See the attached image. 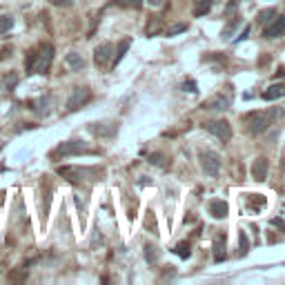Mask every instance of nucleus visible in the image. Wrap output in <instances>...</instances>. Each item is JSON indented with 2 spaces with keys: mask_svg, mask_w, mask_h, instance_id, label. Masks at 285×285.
Returning a JSON list of instances; mask_svg holds the SVG:
<instances>
[{
  "mask_svg": "<svg viewBox=\"0 0 285 285\" xmlns=\"http://www.w3.org/2000/svg\"><path fill=\"white\" fill-rule=\"evenodd\" d=\"M276 116H278L276 109H270V112H250L243 120H245L247 129H250L252 134H263V132L272 125V120H274Z\"/></svg>",
  "mask_w": 285,
  "mask_h": 285,
  "instance_id": "obj_1",
  "label": "nucleus"
},
{
  "mask_svg": "<svg viewBox=\"0 0 285 285\" xmlns=\"http://www.w3.org/2000/svg\"><path fill=\"white\" fill-rule=\"evenodd\" d=\"M54 63V45L42 42L36 47V65H34V74H47Z\"/></svg>",
  "mask_w": 285,
  "mask_h": 285,
  "instance_id": "obj_2",
  "label": "nucleus"
},
{
  "mask_svg": "<svg viewBox=\"0 0 285 285\" xmlns=\"http://www.w3.org/2000/svg\"><path fill=\"white\" fill-rule=\"evenodd\" d=\"M76 154H96L94 149H89L87 145L83 141H67L63 145H58L56 149H54V159H58V156H76Z\"/></svg>",
  "mask_w": 285,
  "mask_h": 285,
  "instance_id": "obj_3",
  "label": "nucleus"
},
{
  "mask_svg": "<svg viewBox=\"0 0 285 285\" xmlns=\"http://www.w3.org/2000/svg\"><path fill=\"white\" fill-rule=\"evenodd\" d=\"M203 127L210 132L212 136H216L218 141H223V143H227L229 138H232V125H229L227 120H223V118H218V120H205Z\"/></svg>",
  "mask_w": 285,
  "mask_h": 285,
  "instance_id": "obj_4",
  "label": "nucleus"
},
{
  "mask_svg": "<svg viewBox=\"0 0 285 285\" xmlns=\"http://www.w3.org/2000/svg\"><path fill=\"white\" fill-rule=\"evenodd\" d=\"M198 159H201V167L208 176H216V174L221 172V156H218V151L205 149V151H201Z\"/></svg>",
  "mask_w": 285,
  "mask_h": 285,
  "instance_id": "obj_5",
  "label": "nucleus"
},
{
  "mask_svg": "<svg viewBox=\"0 0 285 285\" xmlns=\"http://www.w3.org/2000/svg\"><path fill=\"white\" fill-rule=\"evenodd\" d=\"M89 98H92V92H89L87 87H76L74 92H71L69 100H67V112H76V109H81L83 105H87Z\"/></svg>",
  "mask_w": 285,
  "mask_h": 285,
  "instance_id": "obj_6",
  "label": "nucleus"
},
{
  "mask_svg": "<svg viewBox=\"0 0 285 285\" xmlns=\"http://www.w3.org/2000/svg\"><path fill=\"white\" fill-rule=\"evenodd\" d=\"M112 58H114V45L112 42H102V45H98L94 49V60H96L98 67H105Z\"/></svg>",
  "mask_w": 285,
  "mask_h": 285,
  "instance_id": "obj_7",
  "label": "nucleus"
},
{
  "mask_svg": "<svg viewBox=\"0 0 285 285\" xmlns=\"http://www.w3.org/2000/svg\"><path fill=\"white\" fill-rule=\"evenodd\" d=\"M58 174L63 178L71 180V183H78V180H83L87 174H92V169H81V167H58Z\"/></svg>",
  "mask_w": 285,
  "mask_h": 285,
  "instance_id": "obj_8",
  "label": "nucleus"
},
{
  "mask_svg": "<svg viewBox=\"0 0 285 285\" xmlns=\"http://www.w3.org/2000/svg\"><path fill=\"white\" fill-rule=\"evenodd\" d=\"M208 212L214 218H225L227 212H229V205L223 201V198H212V201L208 203Z\"/></svg>",
  "mask_w": 285,
  "mask_h": 285,
  "instance_id": "obj_9",
  "label": "nucleus"
},
{
  "mask_svg": "<svg viewBox=\"0 0 285 285\" xmlns=\"http://www.w3.org/2000/svg\"><path fill=\"white\" fill-rule=\"evenodd\" d=\"M283 32H285V16H276L274 22L265 27L263 36L265 38H278V36H283Z\"/></svg>",
  "mask_w": 285,
  "mask_h": 285,
  "instance_id": "obj_10",
  "label": "nucleus"
},
{
  "mask_svg": "<svg viewBox=\"0 0 285 285\" xmlns=\"http://www.w3.org/2000/svg\"><path fill=\"white\" fill-rule=\"evenodd\" d=\"M252 176H254V180H265L268 178V159H256L252 163Z\"/></svg>",
  "mask_w": 285,
  "mask_h": 285,
  "instance_id": "obj_11",
  "label": "nucleus"
},
{
  "mask_svg": "<svg viewBox=\"0 0 285 285\" xmlns=\"http://www.w3.org/2000/svg\"><path fill=\"white\" fill-rule=\"evenodd\" d=\"M283 96H285V85L276 83V85H270L263 92V100H276V98H283Z\"/></svg>",
  "mask_w": 285,
  "mask_h": 285,
  "instance_id": "obj_12",
  "label": "nucleus"
},
{
  "mask_svg": "<svg viewBox=\"0 0 285 285\" xmlns=\"http://www.w3.org/2000/svg\"><path fill=\"white\" fill-rule=\"evenodd\" d=\"M229 105H232V98H229V96H216V98H212L208 105H203V107L216 109V112H223V109H229Z\"/></svg>",
  "mask_w": 285,
  "mask_h": 285,
  "instance_id": "obj_13",
  "label": "nucleus"
},
{
  "mask_svg": "<svg viewBox=\"0 0 285 285\" xmlns=\"http://www.w3.org/2000/svg\"><path fill=\"white\" fill-rule=\"evenodd\" d=\"M65 63H67V67H69L71 71H81V69L85 67V60H83V56H81V54H76V51L67 54Z\"/></svg>",
  "mask_w": 285,
  "mask_h": 285,
  "instance_id": "obj_14",
  "label": "nucleus"
},
{
  "mask_svg": "<svg viewBox=\"0 0 285 285\" xmlns=\"http://www.w3.org/2000/svg\"><path fill=\"white\" fill-rule=\"evenodd\" d=\"M214 261L216 263L225 261V239L223 236H216V241H214Z\"/></svg>",
  "mask_w": 285,
  "mask_h": 285,
  "instance_id": "obj_15",
  "label": "nucleus"
},
{
  "mask_svg": "<svg viewBox=\"0 0 285 285\" xmlns=\"http://www.w3.org/2000/svg\"><path fill=\"white\" fill-rule=\"evenodd\" d=\"M247 208H250L252 212H258V210H263L265 208V196L263 194H250V196H247Z\"/></svg>",
  "mask_w": 285,
  "mask_h": 285,
  "instance_id": "obj_16",
  "label": "nucleus"
},
{
  "mask_svg": "<svg viewBox=\"0 0 285 285\" xmlns=\"http://www.w3.org/2000/svg\"><path fill=\"white\" fill-rule=\"evenodd\" d=\"M129 45H132V40L129 38H125V40H120V45H118V51L114 54V58H112V65L116 67V65L123 60V56L127 54V49H129Z\"/></svg>",
  "mask_w": 285,
  "mask_h": 285,
  "instance_id": "obj_17",
  "label": "nucleus"
},
{
  "mask_svg": "<svg viewBox=\"0 0 285 285\" xmlns=\"http://www.w3.org/2000/svg\"><path fill=\"white\" fill-rule=\"evenodd\" d=\"M89 132H92V134H96V136H112L114 132H116V127H109V129H105V127H100L98 123H92L89 125Z\"/></svg>",
  "mask_w": 285,
  "mask_h": 285,
  "instance_id": "obj_18",
  "label": "nucleus"
},
{
  "mask_svg": "<svg viewBox=\"0 0 285 285\" xmlns=\"http://www.w3.org/2000/svg\"><path fill=\"white\" fill-rule=\"evenodd\" d=\"M145 261L154 265L156 261H159V247H156V245H151V243L145 245Z\"/></svg>",
  "mask_w": 285,
  "mask_h": 285,
  "instance_id": "obj_19",
  "label": "nucleus"
},
{
  "mask_svg": "<svg viewBox=\"0 0 285 285\" xmlns=\"http://www.w3.org/2000/svg\"><path fill=\"white\" fill-rule=\"evenodd\" d=\"M210 9H212V0H198V3H196V7H194V16H196V18H201V16L208 14Z\"/></svg>",
  "mask_w": 285,
  "mask_h": 285,
  "instance_id": "obj_20",
  "label": "nucleus"
},
{
  "mask_svg": "<svg viewBox=\"0 0 285 285\" xmlns=\"http://www.w3.org/2000/svg\"><path fill=\"white\" fill-rule=\"evenodd\" d=\"M258 25H268L270 20H274L276 18V9H263V11H258Z\"/></svg>",
  "mask_w": 285,
  "mask_h": 285,
  "instance_id": "obj_21",
  "label": "nucleus"
},
{
  "mask_svg": "<svg viewBox=\"0 0 285 285\" xmlns=\"http://www.w3.org/2000/svg\"><path fill=\"white\" fill-rule=\"evenodd\" d=\"M247 252H250V239H247L245 232H239V254L245 256Z\"/></svg>",
  "mask_w": 285,
  "mask_h": 285,
  "instance_id": "obj_22",
  "label": "nucleus"
},
{
  "mask_svg": "<svg viewBox=\"0 0 285 285\" xmlns=\"http://www.w3.org/2000/svg\"><path fill=\"white\" fill-rule=\"evenodd\" d=\"M239 25H241V18H232V20H229L227 25L223 27V34L221 36H223V38H229V36L236 32V27H239Z\"/></svg>",
  "mask_w": 285,
  "mask_h": 285,
  "instance_id": "obj_23",
  "label": "nucleus"
},
{
  "mask_svg": "<svg viewBox=\"0 0 285 285\" xmlns=\"http://www.w3.org/2000/svg\"><path fill=\"white\" fill-rule=\"evenodd\" d=\"M16 85H18V74H14V71H9V74L3 78V89H7V92H11V89H14Z\"/></svg>",
  "mask_w": 285,
  "mask_h": 285,
  "instance_id": "obj_24",
  "label": "nucleus"
},
{
  "mask_svg": "<svg viewBox=\"0 0 285 285\" xmlns=\"http://www.w3.org/2000/svg\"><path fill=\"white\" fill-rule=\"evenodd\" d=\"M11 27H14V18L11 16H0V36H5Z\"/></svg>",
  "mask_w": 285,
  "mask_h": 285,
  "instance_id": "obj_25",
  "label": "nucleus"
},
{
  "mask_svg": "<svg viewBox=\"0 0 285 285\" xmlns=\"http://www.w3.org/2000/svg\"><path fill=\"white\" fill-rule=\"evenodd\" d=\"M34 65H36V49L29 51L27 58H25V71L27 74H34Z\"/></svg>",
  "mask_w": 285,
  "mask_h": 285,
  "instance_id": "obj_26",
  "label": "nucleus"
},
{
  "mask_svg": "<svg viewBox=\"0 0 285 285\" xmlns=\"http://www.w3.org/2000/svg\"><path fill=\"white\" fill-rule=\"evenodd\" d=\"M174 252H176L180 258H190L192 256V250H190V245L187 243H178L176 247H174Z\"/></svg>",
  "mask_w": 285,
  "mask_h": 285,
  "instance_id": "obj_27",
  "label": "nucleus"
},
{
  "mask_svg": "<svg viewBox=\"0 0 285 285\" xmlns=\"http://www.w3.org/2000/svg\"><path fill=\"white\" fill-rule=\"evenodd\" d=\"M187 32V22H178V25H172L167 29V36H178V34H183Z\"/></svg>",
  "mask_w": 285,
  "mask_h": 285,
  "instance_id": "obj_28",
  "label": "nucleus"
},
{
  "mask_svg": "<svg viewBox=\"0 0 285 285\" xmlns=\"http://www.w3.org/2000/svg\"><path fill=\"white\" fill-rule=\"evenodd\" d=\"M123 7H132V9H141L143 7V0H118Z\"/></svg>",
  "mask_w": 285,
  "mask_h": 285,
  "instance_id": "obj_29",
  "label": "nucleus"
},
{
  "mask_svg": "<svg viewBox=\"0 0 285 285\" xmlns=\"http://www.w3.org/2000/svg\"><path fill=\"white\" fill-rule=\"evenodd\" d=\"M236 7H239V3H236V0H229V3L225 5V9H223V14H225V16H232L234 11H236Z\"/></svg>",
  "mask_w": 285,
  "mask_h": 285,
  "instance_id": "obj_30",
  "label": "nucleus"
},
{
  "mask_svg": "<svg viewBox=\"0 0 285 285\" xmlns=\"http://www.w3.org/2000/svg\"><path fill=\"white\" fill-rule=\"evenodd\" d=\"M149 163H154V165H159V167H165V161H163L161 154H151L149 156Z\"/></svg>",
  "mask_w": 285,
  "mask_h": 285,
  "instance_id": "obj_31",
  "label": "nucleus"
},
{
  "mask_svg": "<svg viewBox=\"0 0 285 285\" xmlns=\"http://www.w3.org/2000/svg\"><path fill=\"white\" fill-rule=\"evenodd\" d=\"M183 89H185V92H192V94L198 92V89H196V83H194V81H185V83H183Z\"/></svg>",
  "mask_w": 285,
  "mask_h": 285,
  "instance_id": "obj_32",
  "label": "nucleus"
},
{
  "mask_svg": "<svg viewBox=\"0 0 285 285\" xmlns=\"http://www.w3.org/2000/svg\"><path fill=\"white\" fill-rule=\"evenodd\" d=\"M159 32H161V22H159V20H154V25H149V27H147V34H149V36H154V34H159Z\"/></svg>",
  "mask_w": 285,
  "mask_h": 285,
  "instance_id": "obj_33",
  "label": "nucleus"
},
{
  "mask_svg": "<svg viewBox=\"0 0 285 285\" xmlns=\"http://www.w3.org/2000/svg\"><path fill=\"white\" fill-rule=\"evenodd\" d=\"M272 225L278 227L281 232H285V221H283V218H272Z\"/></svg>",
  "mask_w": 285,
  "mask_h": 285,
  "instance_id": "obj_34",
  "label": "nucleus"
},
{
  "mask_svg": "<svg viewBox=\"0 0 285 285\" xmlns=\"http://www.w3.org/2000/svg\"><path fill=\"white\" fill-rule=\"evenodd\" d=\"M247 36H250V27H245V29H243V34H241V36H239V38H236L234 42H241V40H245Z\"/></svg>",
  "mask_w": 285,
  "mask_h": 285,
  "instance_id": "obj_35",
  "label": "nucleus"
},
{
  "mask_svg": "<svg viewBox=\"0 0 285 285\" xmlns=\"http://www.w3.org/2000/svg\"><path fill=\"white\" fill-rule=\"evenodd\" d=\"M71 3H74V0H54V5H58V7H63V5L65 7H69Z\"/></svg>",
  "mask_w": 285,
  "mask_h": 285,
  "instance_id": "obj_36",
  "label": "nucleus"
},
{
  "mask_svg": "<svg viewBox=\"0 0 285 285\" xmlns=\"http://www.w3.org/2000/svg\"><path fill=\"white\" fill-rule=\"evenodd\" d=\"M281 167L285 169V154H283V161H281Z\"/></svg>",
  "mask_w": 285,
  "mask_h": 285,
  "instance_id": "obj_37",
  "label": "nucleus"
},
{
  "mask_svg": "<svg viewBox=\"0 0 285 285\" xmlns=\"http://www.w3.org/2000/svg\"><path fill=\"white\" fill-rule=\"evenodd\" d=\"M3 147H5V143H3V141H0V149H3Z\"/></svg>",
  "mask_w": 285,
  "mask_h": 285,
  "instance_id": "obj_38",
  "label": "nucleus"
}]
</instances>
